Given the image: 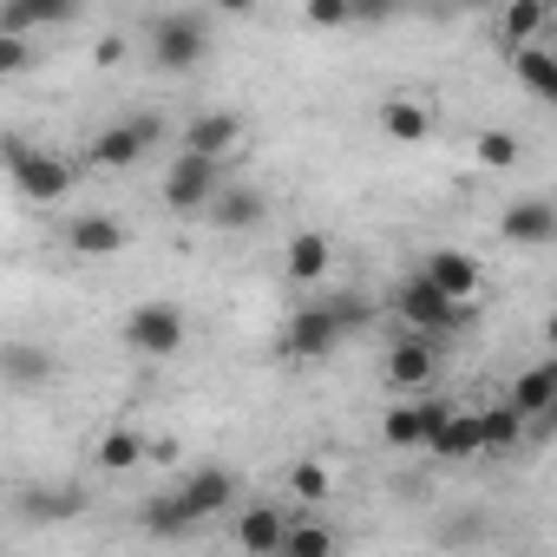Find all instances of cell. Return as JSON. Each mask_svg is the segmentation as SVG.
Masks as SVG:
<instances>
[{
	"label": "cell",
	"instance_id": "6da1fadb",
	"mask_svg": "<svg viewBox=\"0 0 557 557\" xmlns=\"http://www.w3.org/2000/svg\"><path fill=\"white\" fill-rule=\"evenodd\" d=\"M368 322H374V309H368L361 296L302 302V309L289 315V329H283V355H289V361H329V355L342 348V335H355V329H368Z\"/></svg>",
	"mask_w": 557,
	"mask_h": 557
},
{
	"label": "cell",
	"instance_id": "44dd1931",
	"mask_svg": "<svg viewBox=\"0 0 557 557\" xmlns=\"http://www.w3.org/2000/svg\"><path fill=\"white\" fill-rule=\"evenodd\" d=\"M21 511H27L34 524H73V518L86 511V485H79V479H60V485H27V492H21Z\"/></svg>",
	"mask_w": 557,
	"mask_h": 557
},
{
	"label": "cell",
	"instance_id": "f1b7e54d",
	"mask_svg": "<svg viewBox=\"0 0 557 557\" xmlns=\"http://www.w3.org/2000/svg\"><path fill=\"white\" fill-rule=\"evenodd\" d=\"M511 79H518L531 99H557V53H550V47H518V53H511Z\"/></svg>",
	"mask_w": 557,
	"mask_h": 557
},
{
	"label": "cell",
	"instance_id": "484cf974",
	"mask_svg": "<svg viewBox=\"0 0 557 557\" xmlns=\"http://www.w3.org/2000/svg\"><path fill=\"white\" fill-rule=\"evenodd\" d=\"M544 27H550V8L544 0H511L498 14V47L518 53V47H544Z\"/></svg>",
	"mask_w": 557,
	"mask_h": 557
},
{
	"label": "cell",
	"instance_id": "1f68e13d",
	"mask_svg": "<svg viewBox=\"0 0 557 557\" xmlns=\"http://www.w3.org/2000/svg\"><path fill=\"white\" fill-rule=\"evenodd\" d=\"M34 66H40V47H34V40L0 34V79H27Z\"/></svg>",
	"mask_w": 557,
	"mask_h": 557
},
{
	"label": "cell",
	"instance_id": "30bf717a",
	"mask_svg": "<svg viewBox=\"0 0 557 557\" xmlns=\"http://www.w3.org/2000/svg\"><path fill=\"white\" fill-rule=\"evenodd\" d=\"M66 249L79 262H112L132 249V223H119L112 210H73L66 216Z\"/></svg>",
	"mask_w": 557,
	"mask_h": 557
},
{
	"label": "cell",
	"instance_id": "277c9868",
	"mask_svg": "<svg viewBox=\"0 0 557 557\" xmlns=\"http://www.w3.org/2000/svg\"><path fill=\"white\" fill-rule=\"evenodd\" d=\"M158 145H164V112H138V119H119V125L92 132L86 151H79V164L99 171V177H119V171H132L138 158H151Z\"/></svg>",
	"mask_w": 557,
	"mask_h": 557
},
{
	"label": "cell",
	"instance_id": "2e32d148",
	"mask_svg": "<svg viewBox=\"0 0 557 557\" xmlns=\"http://www.w3.org/2000/svg\"><path fill=\"white\" fill-rule=\"evenodd\" d=\"M262 216H269V197H262L256 184H223V190L210 197V210H203V223L223 230V236H236V230H262Z\"/></svg>",
	"mask_w": 557,
	"mask_h": 557
},
{
	"label": "cell",
	"instance_id": "f546056e",
	"mask_svg": "<svg viewBox=\"0 0 557 557\" xmlns=\"http://www.w3.org/2000/svg\"><path fill=\"white\" fill-rule=\"evenodd\" d=\"M518 158H524V138H518V132H505V125L472 132V164H479V171H511Z\"/></svg>",
	"mask_w": 557,
	"mask_h": 557
},
{
	"label": "cell",
	"instance_id": "5bb4252c",
	"mask_svg": "<svg viewBox=\"0 0 557 557\" xmlns=\"http://www.w3.org/2000/svg\"><path fill=\"white\" fill-rule=\"evenodd\" d=\"M374 125H381V138H394V145H426L440 119H433V106H426L420 92H387L381 112H374Z\"/></svg>",
	"mask_w": 557,
	"mask_h": 557
},
{
	"label": "cell",
	"instance_id": "7c38bea8",
	"mask_svg": "<svg viewBox=\"0 0 557 557\" xmlns=\"http://www.w3.org/2000/svg\"><path fill=\"white\" fill-rule=\"evenodd\" d=\"M243 138H249L243 112H197V119L184 125V145H177V151H190V158H210V164H223L230 151H243Z\"/></svg>",
	"mask_w": 557,
	"mask_h": 557
},
{
	"label": "cell",
	"instance_id": "5b68a950",
	"mask_svg": "<svg viewBox=\"0 0 557 557\" xmlns=\"http://www.w3.org/2000/svg\"><path fill=\"white\" fill-rule=\"evenodd\" d=\"M119 342H125L132 355H145V361H171V355H184V342H190V315H184L171 296L132 302L125 322H119Z\"/></svg>",
	"mask_w": 557,
	"mask_h": 557
},
{
	"label": "cell",
	"instance_id": "8fae6325",
	"mask_svg": "<svg viewBox=\"0 0 557 557\" xmlns=\"http://www.w3.org/2000/svg\"><path fill=\"white\" fill-rule=\"evenodd\" d=\"M420 407H426L420 453H433V459H479V433H472L466 407H453V400H420Z\"/></svg>",
	"mask_w": 557,
	"mask_h": 557
},
{
	"label": "cell",
	"instance_id": "cb8c5ba5",
	"mask_svg": "<svg viewBox=\"0 0 557 557\" xmlns=\"http://www.w3.org/2000/svg\"><path fill=\"white\" fill-rule=\"evenodd\" d=\"M472 433H479V453H492V459H505V453H518V446H524V420H518L505 400L472 407Z\"/></svg>",
	"mask_w": 557,
	"mask_h": 557
},
{
	"label": "cell",
	"instance_id": "9c48e42d",
	"mask_svg": "<svg viewBox=\"0 0 557 557\" xmlns=\"http://www.w3.org/2000/svg\"><path fill=\"white\" fill-rule=\"evenodd\" d=\"M171 498L184 505V518H190V531H197V524L236 511V479H230V466H190V472L171 485Z\"/></svg>",
	"mask_w": 557,
	"mask_h": 557
},
{
	"label": "cell",
	"instance_id": "d4e9b609",
	"mask_svg": "<svg viewBox=\"0 0 557 557\" xmlns=\"http://www.w3.org/2000/svg\"><path fill=\"white\" fill-rule=\"evenodd\" d=\"M289 492H296V505H329L335 492H342V479H335V459H322V453H302V459H289Z\"/></svg>",
	"mask_w": 557,
	"mask_h": 557
},
{
	"label": "cell",
	"instance_id": "ac0fdd59",
	"mask_svg": "<svg viewBox=\"0 0 557 557\" xmlns=\"http://www.w3.org/2000/svg\"><path fill=\"white\" fill-rule=\"evenodd\" d=\"M505 407H511L524 426H531V420H544V413H557V361H531V368L511 381Z\"/></svg>",
	"mask_w": 557,
	"mask_h": 557
},
{
	"label": "cell",
	"instance_id": "e0dca14e",
	"mask_svg": "<svg viewBox=\"0 0 557 557\" xmlns=\"http://www.w3.org/2000/svg\"><path fill=\"white\" fill-rule=\"evenodd\" d=\"M283 524H289V511L283 505H269V498H256V505H243L236 511V550L243 557H275V544H283Z\"/></svg>",
	"mask_w": 557,
	"mask_h": 557
},
{
	"label": "cell",
	"instance_id": "7402d4cb",
	"mask_svg": "<svg viewBox=\"0 0 557 557\" xmlns=\"http://www.w3.org/2000/svg\"><path fill=\"white\" fill-rule=\"evenodd\" d=\"M66 21H73V0H0V34H14V40H34Z\"/></svg>",
	"mask_w": 557,
	"mask_h": 557
},
{
	"label": "cell",
	"instance_id": "603a6c76",
	"mask_svg": "<svg viewBox=\"0 0 557 557\" xmlns=\"http://www.w3.org/2000/svg\"><path fill=\"white\" fill-rule=\"evenodd\" d=\"M53 348H40V342H0V381L8 387H47L53 381Z\"/></svg>",
	"mask_w": 557,
	"mask_h": 557
},
{
	"label": "cell",
	"instance_id": "ba28073f",
	"mask_svg": "<svg viewBox=\"0 0 557 557\" xmlns=\"http://www.w3.org/2000/svg\"><path fill=\"white\" fill-rule=\"evenodd\" d=\"M216 190H223V164L177 151V158H171V171H164V184H158V203H164L171 216H203Z\"/></svg>",
	"mask_w": 557,
	"mask_h": 557
},
{
	"label": "cell",
	"instance_id": "83f0119b",
	"mask_svg": "<svg viewBox=\"0 0 557 557\" xmlns=\"http://www.w3.org/2000/svg\"><path fill=\"white\" fill-rule=\"evenodd\" d=\"M420 440H426V407L420 400H394L381 413V446L387 453H420Z\"/></svg>",
	"mask_w": 557,
	"mask_h": 557
},
{
	"label": "cell",
	"instance_id": "d6a6232c",
	"mask_svg": "<svg viewBox=\"0 0 557 557\" xmlns=\"http://www.w3.org/2000/svg\"><path fill=\"white\" fill-rule=\"evenodd\" d=\"M302 21L335 34V27H355V8H348V0H302Z\"/></svg>",
	"mask_w": 557,
	"mask_h": 557
},
{
	"label": "cell",
	"instance_id": "7a4b0ae2",
	"mask_svg": "<svg viewBox=\"0 0 557 557\" xmlns=\"http://www.w3.org/2000/svg\"><path fill=\"white\" fill-rule=\"evenodd\" d=\"M0 171H8V184L27 197V203H66L73 184H79V164L21 138V132H0Z\"/></svg>",
	"mask_w": 557,
	"mask_h": 557
},
{
	"label": "cell",
	"instance_id": "4fadbf2b",
	"mask_svg": "<svg viewBox=\"0 0 557 557\" xmlns=\"http://www.w3.org/2000/svg\"><path fill=\"white\" fill-rule=\"evenodd\" d=\"M498 236H505L511 249H550V243H557V203H550V197H518V203H505Z\"/></svg>",
	"mask_w": 557,
	"mask_h": 557
},
{
	"label": "cell",
	"instance_id": "3957f363",
	"mask_svg": "<svg viewBox=\"0 0 557 557\" xmlns=\"http://www.w3.org/2000/svg\"><path fill=\"white\" fill-rule=\"evenodd\" d=\"M210 34H216L210 8H171V14L145 21V53H151L158 73H190V66L210 60Z\"/></svg>",
	"mask_w": 557,
	"mask_h": 557
},
{
	"label": "cell",
	"instance_id": "8992f818",
	"mask_svg": "<svg viewBox=\"0 0 557 557\" xmlns=\"http://www.w3.org/2000/svg\"><path fill=\"white\" fill-rule=\"evenodd\" d=\"M420 283H433L453 309H466V315H479V302H485V262L472 256V249H453V243H440V249H426L420 256Z\"/></svg>",
	"mask_w": 557,
	"mask_h": 557
},
{
	"label": "cell",
	"instance_id": "ffe728a7",
	"mask_svg": "<svg viewBox=\"0 0 557 557\" xmlns=\"http://www.w3.org/2000/svg\"><path fill=\"white\" fill-rule=\"evenodd\" d=\"M283 269H289V283L315 289L322 275L335 269V236H329V230H296L289 249H283Z\"/></svg>",
	"mask_w": 557,
	"mask_h": 557
},
{
	"label": "cell",
	"instance_id": "9a60e30c",
	"mask_svg": "<svg viewBox=\"0 0 557 557\" xmlns=\"http://www.w3.org/2000/svg\"><path fill=\"white\" fill-rule=\"evenodd\" d=\"M433 374H440V342L400 335V342L387 348V387H394V394H420V387H433Z\"/></svg>",
	"mask_w": 557,
	"mask_h": 557
},
{
	"label": "cell",
	"instance_id": "4316f807",
	"mask_svg": "<svg viewBox=\"0 0 557 557\" xmlns=\"http://www.w3.org/2000/svg\"><path fill=\"white\" fill-rule=\"evenodd\" d=\"M335 550H342L335 524H322V518H296V511H289V524H283V544H275V557H335Z\"/></svg>",
	"mask_w": 557,
	"mask_h": 557
},
{
	"label": "cell",
	"instance_id": "836d02e7",
	"mask_svg": "<svg viewBox=\"0 0 557 557\" xmlns=\"http://www.w3.org/2000/svg\"><path fill=\"white\" fill-rule=\"evenodd\" d=\"M125 53H132V40H125V34H99V40H92V66H99V73L125 66Z\"/></svg>",
	"mask_w": 557,
	"mask_h": 557
},
{
	"label": "cell",
	"instance_id": "52a82bcc",
	"mask_svg": "<svg viewBox=\"0 0 557 557\" xmlns=\"http://www.w3.org/2000/svg\"><path fill=\"white\" fill-rule=\"evenodd\" d=\"M394 315L407 322V335H420V342H440V335H453V329H466L472 315L466 309H453L433 283H420V275H400V289H394Z\"/></svg>",
	"mask_w": 557,
	"mask_h": 557
},
{
	"label": "cell",
	"instance_id": "4dcf8cb0",
	"mask_svg": "<svg viewBox=\"0 0 557 557\" xmlns=\"http://www.w3.org/2000/svg\"><path fill=\"white\" fill-rule=\"evenodd\" d=\"M138 531H145V537H184L190 518H184V505H177L171 492H151V498L138 505Z\"/></svg>",
	"mask_w": 557,
	"mask_h": 557
},
{
	"label": "cell",
	"instance_id": "d6986e66",
	"mask_svg": "<svg viewBox=\"0 0 557 557\" xmlns=\"http://www.w3.org/2000/svg\"><path fill=\"white\" fill-rule=\"evenodd\" d=\"M138 466H145V426H138V420H112V426L99 433V446H92V472L125 479V472H138Z\"/></svg>",
	"mask_w": 557,
	"mask_h": 557
}]
</instances>
